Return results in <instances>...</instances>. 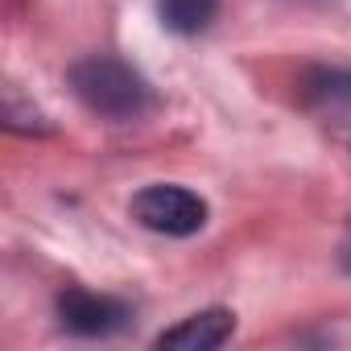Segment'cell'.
Wrapping results in <instances>:
<instances>
[{"instance_id": "cell-1", "label": "cell", "mask_w": 351, "mask_h": 351, "mask_svg": "<svg viewBox=\"0 0 351 351\" xmlns=\"http://www.w3.org/2000/svg\"><path fill=\"white\" fill-rule=\"evenodd\" d=\"M66 79H71V91L79 95V104H83L87 112L104 116V120L124 124V120H141V116L153 108V87H149V79H145L132 62H124V58L87 54V58H79V62L66 71Z\"/></svg>"}, {"instance_id": "cell-2", "label": "cell", "mask_w": 351, "mask_h": 351, "mask_svg": "<svg viewBox=\"0 0 351 351\" xmlns=\"http://www.w3.org/2000/svg\"><path fill=\"white\" fill-rule=\"evenodd\" d=\"M132 219L157 236H173V240H186L195 232L207 228V203L186 191V186H173V182H153L145 191L132 195Z\"/></svg>"}, {"instance_id": "cell-3", "label": "cell", "mask_w": 351, "mask_h": 351, "mask_svg": "<svg viewBox=\"0 0 351 351\" xmlns=\"http://www.w3.org/2000/svg\"><path fill=\"white\" fill-rule=\"evenodd\" d=\"M58 322L71 335L108 339V335H116V330H124L132 322V306L112 298V293H91V289L71 285V289L58 293Z\"/></svg>"}, {"instance_id": "cell-4", "label": "cell", "mask_w": 351, "mask_h": 351, "mask_svg": "<svg viewBox=\"0 0 351 351\" xmlns=\"http://www.w3.org/2000/svg\"><path fill=\"white\" fill-rule=\"evenodd\" d=\"M232 330H236V314L215 306V310H199V314L182 318L178 326L161 330L153 343L169 347V351H215L232 339Z\"/></svg>"}, {"instance_id": "cell-5", "label": "cell", "mask_w": 351, "mask_h": 351, "mask_svg": "<svg viewBox=\"0 0 351 351\" xmlns=\"http://www.w3.org/2000/svg\"><path fill=\"white\" fill-rule=\"evenodd\" d=\"M215 9H219V0H161V21L169 34L191 38L215 21Z\"/></svg>"}, {"instance_id": "cell-6", "label": "cell", "mask_w": 351, "mask_h": 351, "mask_svg": "<svg viewBox=\"0 0 351 351\" xmlns=\"http://www.w3.org/2000/svg\"><path fill=\"white\" fill-rule=\"evenodd\" d=\"M306 91L318 104H351V66H310Z\"/></svg>"}, {"instance_id": "cell-7", "label": "cell", "mask_w": 351, "mask_h": 351, "mask_svg": "<svg viewBox=\"0 0 351 351\" xmlns=\"http://www.w3.org/2000/svg\"><path fill=\"white\" fill-rule=\"evenodd\" d=\"M5 128H9V132H25V136H34V132H38V136H46V132H50L46 116H42L34 104H25L17 87H9V91H5Z\"/></svg>"}, {"instance_id": "cell-8", "label": "cell", "mask_w": 351, "mask_h": 351, "mask_svg": "<svg viewBox=\"0 0 351 351\" xmlns=\"http://www.w3.org/2000/svg\"><path fill=\"white\" fill-rule=\"evenodd\" d=\"M343 269L351 273V228H347V240H343Z\"/></svg>"}]
</instances>
